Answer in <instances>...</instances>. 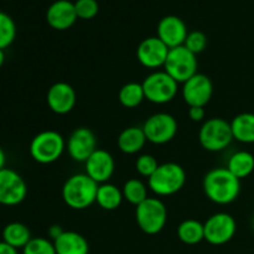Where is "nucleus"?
I'll return each mask as SVG.
<instances>
[{
    "mask_svg": "<svg viewBox=\"0 0 254 254\" xmlns=\"http://www.w3.org/2000/svg\"><path fill=\"white\" fill-rule=\"evenodd\" d=\"M205 241L212 246H222L230 242L236 235L237 223L227 212H217L210 216L205 223Z\"/></svg>",
    "mask_w": 254,
    "mask_h": 254,
    "instance_id": "obj_10",
    "label": "nucleus"
},
{
    "mask_svg": "<svg viewBox=\"0 0 254 254\" xmlns=\"http://www.w3.org/2000/svg\"><path fill=\"white\" fill-rule=\"evenodd\" d=\"M146 136L140 127H129L121 131L118 136V148L122 153L133 155L143 150L146 143Z\"/></svg>",
    "mask_w": 254,
    "mask_h": 254,
    "instance_id": "obj_20",
    "label": "nucleus"
},
{
    "mask_svg": "<svg viewBox=\"0 0 254 254\" xmlns=\"http://www.w3.org/2000/svg\"><path fill=\"white\" fill-rule=\"evenodd\" d=\"M135 221L138 227L146 235H158L168 222V210L160 198L148 197L136 206Z\"/></svg>",
    "mask_w": 254,
    "mask_h": 254,
    "instance_id": "obj_5",
    "label": "nucleus"
},
{
    "mask_svg": "<svg viewBox=\"0 0 254 254\" xmlns=\"http://www.w3.org/2000/svg\"><path fill=\"white\" fill-rule=\"evenodd\" d=\"M206 197L217 205H230L241 192V180L227 168H215L208 171L202 181Z\"/></svg>",
    "mask_w": 254,
    "mask_h": 254,
    "instance_id": "obj_1",
    "label": "nucleus"
},
{
    "mask_svg": "<svg viewBox=\"0 0 254 254\" xmlns=\"http://www.w3.org/2000/svg\"><path fill=\"white\" fill-rule=\"evenodd\" d=\"M122 192H123L124 200H127L135 207L149 197L148 188L139 179H130V180L126 181L123 189H122Z\"/></svg>",
    "mask_w": 254,
    "mask_h": 254,
    "instance_id": "obj_27",
    "label": "nucleus"
},
{
    "mask_svg": "<svg viewBox=\"0 0 254 254\" xmlns=\"http://www.w3.org/2000/svg\"><path fill=\"white\" fill-rule=\"evenodd\" d=\"M66 149L72 160L86 163L87 159L97 150V136L87 127L76 128L66 141Z\"/></svg>",
    "mask_w": 254,
    "mask_h": 254,
    "instance_id": "obj_13",
    "label": "nucleus"
},
{
    "mask_svg": "<svg viewBox=\"0 0 254 254\" xmlns=\"http://www.w3.org/2000/svg\"><path fill=\"white\" fill-rule=\"evenodd\" d=\"M226 168L240 180L248 178L254 171L253 154L246 150L236 151L230 156Z\"/></svg>",
    "mask_w": 254,
    "mask_h": 254,
    "instance_id": "obj_24",
    "label": "nucleus"
},
{
    "mask_svg": "<svg viewBox=\"0 0 254 254\" xmlns=\"http://www.w3.org/2000/svg\"><path fill=\"white\" fill-rule=\"evenodd\" d=\"M118 99L119 103L126 108H136L145 99L143 84L138 82H128L119 89Z\"/></svg>",
    "mask_w": 254,
    "mask_h": 254,
    "instance_id": "obj_26",
    "label": "nucleus"
},
{
    "mask_svg": "<svg viewBox=\"0 0 254 254\" xmlns=\"http://www.w3.org/2000/svg\"><path fill=\"white\" fill-rule=\"evenodd\" d=\"M185 183L186 173L183 166L176 163H164L148 179V188L156 196L165 197L178 193Z\"/></svg>",
    "mask_w": 254,
    "mask_h": 254,
    "instance_id": "obj_3",
    "label": "nucleus"
},
{
    "mask_svg": "<svg viewBox=\"0 0 254 254\" xmlns=\"http://www.w3.org/2000/svg\"><path fill=\"white\" fill-rule=\"evenodd\" d=\"M145 99L154 104H166L173 101L179 91V83L165 71L148 74L143 82Z\"/></svg>",
    "mask_w": 254,
    "mask_h": 254,
    "instance_id": "obj_7",
    "label": "nucleus"
},
{
    "mask_svg": "<svg viewBox=\"0 0 254 254\" xmlns=\"http://www.w3.org/2000/svg\"><path fill=\"white\" fill-rule=\"evenodd\" d=\"M57 254H88V241L78 232L64 231L57 240L54 241Z\"/></svg>",
    "mask_w": 254,
    "mask_h": 254,
    "instance_id": "obj_19",
    "label": "nucleus"
},
{
    "mask_svg": "<svg viewBox=\"0 0 254 254\" xmlns=\"http://www.w3.org/2000/svg\"><path fill=\"white\" fill-rule=\"evenodd\" d=\"M181 94L189 107H205L213 94V84L210 77L203 73H196L183 83Z\"/></svg>",
    "mask_w": 254,
    "mask_h": 254,
    "instance_id": "obj_12",
    "label": "nucleus"
},
{
    "mask_svg": "<svg viewBox=\"0 0 254 254\" xmlns=\"http://www.w3.org/2000/svg\"><path fill=\"white\" fill-rule=\"evenodd\" d=\"M123 192L118 186L104 183L98 186L96 203L106 211H114L123 202Z\"/></svg>",
    "mask_w": 254,
    "mask_h": 254,
    "instance_id": "obj_22",
    "label": "nucleus"
},
{
    "mask_svg": "<svg viewBox=\"0 0 254 254\" xmlns=\"http://www.w3.org/2000/svg\"><path fill=\"white\" fill-rule=\"evenodd\" d=\"M66 149V140L56 130H44L32 138L29 151L36 163L52 164L59 160Z\"/></svg>",
    "mask_w": 254,
    "mask_h": 254,
    "instance_id": "obj_4",
    "label": "nucleus"
},
{
    "mask_svg": "<svg viewBox=\"0 0 254 254\" xmlns=\"http://www.w3.org/2000/svg\"><path fill=\"white\" fill-rule=\"evenodd\" d=\"M184 46L197 56L198 54L205 51V49L207 47V36L202 31H198V30L189 32L188 37L184 42Z\"/></svg>",
    "mask_w": 254,
    "mask_h": 254,
    "instance_id": "obj_30",
    "label": "nucleus"
},
{
    "mask_svg": "<svg viewBox=\"0 0 254 254\" xmlns=\"http://www.w3.org/2000/svg\"><path fill=\"white\" fill-rule=\"evenodd\" d=\"M205 107H189V118L192 122H205Z\"/></svg>",
    "mask_w": 254,
    "mask_h": 254,
    "instance_id": "obj_33",
    "label": "nucleus"
},
{
    "mask_svg": "<svg viewBox=\"0 0 254 254\" xmlns=\"http://www.w3.org/2000/svg\"><path fill=\"white\" fill-rule=\"evenodd\" d=\"M22 254H57L54 241L44 237L31 238L29 243L22 248Z\"/></svg>",
    "mask_w": 254,
    "mask_h": 254,
    "instance_id": "obj_29",
    "label": "nucleus"
},
{
    "mask_svg": "<svg viewBox=\"0 0 254 254\" xmlns=\"http://www.w3.org/2000/svg\"><path fill=\"white\" fill-rule=\"evenodd\" d=\"M98 186L86 173L74 174L62 186V200L72 210H86L96 202Z\"/></svg>",
    "mask_w": 254,
    "mask_h": 254,
    "instance_id": "obj_2",
    "label": "nucleus"
},
{
    "mask_svg": "<svg viewBox=\"0 0 254 254\" xmlns=\"http://www.w3.org/2000/svg\"><path fill=\"white\" fill-rule=\"evenodd\" d=\"M76 91L67 82H56L47 91V106L59 116L69 113L76 106Z\"/></svg>",
    "mask_w": 254,
    "mask_h": 254,
    "instance_id": "obj_15",
    "label": "nucleus"
},
{
    "mask_svg": "<svg viewBox=\"0 0 254 254\" xmlns=\"http://www.w3.org/2000/svg\"><path fill=\"white\" fill-rule=\"evenodd\" d=\"M253 228H254V218H253Z\"/></svg>",
    "mask_w": 254,
    "mask_h": 254,
    "instance_id": "obj_38",
    "label": "nucleus"
},
{
    "mask_svg": "<svg viewBox=\"0 0 254 254\" xmlns=\"http://www.w3.org/2000/svg\"><path fill=\"white\" fill-rule=\"evenodd\" d=\"M27 186L24 178L15 170L4 168L0 170V205L16 206L25 200Z\"/></svg>",
    "mask_w": 254,
    "mask_h": 254,
    "instance_id": "obj_11",
    "label": "nucleus"
},
{
    "mask_svg": "<svg viewBox=\"0 0 254 254\" xmlns=\"http://www.w3.org/2000/svg\"><path fill=\"white\" fill-rule=\"evenodd\" d=\"M5 61V54H4V50H0V68L2 67Z\"/></svg>",
    "mask_w": 254,
    "mask_h": 254,
    "instance_id": "obj_37",
    "label": "nucleus"
},
{
    "mask_svg": "<svg viewBox=\"0 0 254 254\" xmlns=\"http://www.w3.org/2000/svg\"><path fill=\"white\" fill-rule=\"evenodd\" d=\"M5 163H6V156H5L4 150L0 148V170L5 168Z\"/></svg>",
    "mask_w": 254,
    "mask_h": 254,
    "instance_id": "obj_36",
    "label": "nucleus"
},
{
    "mask_svg": "<svg viewBox=\"0 0 254 254\" xmlns=\"http://www.w3.org/2000/svg\"><path fill=\"white\" fill-rule=\"evenodd\" d=\"M156 36L169 47L183 46L188 37V26L184 22L183 19H180L176 15H168L164 16L159 21L158 27H156Z\"/></svg>",
    "mask_w": 254,
    "mask_h": 254,
    "instance_id": "obj_16",
    "label": "nucleus"
},
{
    "mask_svg": "<svg viewBox=\"0 0 254 254\" xmlns=\"http://www.w3.org/2000/svg\"><path fill=\"white\" fill-rule=\"evenodd\" d=\"M233 139L243 144H254V113H241L231 122Z\"/></svg>",
    "mask_w": 254,
    "mask_h": 254,
    "instance_id": "obj_21",
    "label": "nucleus"
},
{
    "mask_svg": "<svg viewBox=\"0 0 254 254\" xmlns=\"http://www.w3.org/2000/svg\"><path fill=\"white\" fill-rule=\"evenodd\" d=\"M160 164L151 154H141L138 156L135 161V169L140 176L149 179L156 171Z\"/></svg>",
    "mask_w": 254,
    "mask_h": 254,
    "instance_id": "obj_31",
    "label": "nucleus"
},
{
    "mask_svg": "<svg viewBox=\"0 0 254 254\" xmlns=\"http://www.w3.org/2000/svg\"><path fill=\"white\" fill-rule=\"evenodd\" d=\"M170 49L158 36L144 39L136 49V59L145 68L155 69L164 67Z\"/></svg>",
    "mask_w": 254,
    "mask_h": 254,
    "instance_id": "obj_14",
    "label": "nucleus"
},
{
    "mask_svg": "<svg viewBox=\"0 0 254 254\" xmlns=\"http://www.w3.org/2000/svg\"><path fill=\"white\" fill-rule=\"evenodd\" d=\"M64 232V231L62 230L61 226H59V225H54L49 228V236H50V238H51V241L57 240V238H59Z\"/></svg>",
    "mask_w": 254,
    "mask_h": 254,
    "instance_id": "obj_34",
    "label": "nucleus"
},
{
    "mask_svg": "<svg viewBox=\"0 0 254 254\" xmlns=\"http://www.w3.org/2000/svg\"><path fill=\"white\" fill-rule=\"evenodd\" d=\"M74 9L78 19L91 20L98 14L99 4L97 0H76Z\"/></svg>",
    "mask_w": 254,
    "mask_h": 254,
    "instance_id": "obj_32",
    "label": "nucleus"
},
{
    "mask_svg": "<svg viewBox=\"0 0 254 254\" xmlns=\"http://www.w3.org/2000/svg\"><path fill=\"white\" fill-rule=\"evenodd\" d=\"M78 19L74 9V2L69 0H56L46 11V21L52 29L64 31L72 27Z\"/></svg>",
    "mask_w": 254,
    "mask_h": 254,
    "instance_id": "obj_18",
    "label": "nucleus"
},
{
    "mask_svg": "<svg viewBox=\"0 0 254 254\" xmlns=\"http://www.w3.org/2000/svg\"><path fill=\"white\" fill-rule=\"evenodd\" d=\"M198 140L205 150L217 153L232 143L233 134L231 123L223 118H210L203 122L198 131Z\"/></svg>",
    "mask_w": 254,
    "mask_h": 254,
    "instance_id": "obj_6",
    "label": "nucleus"
},
{
    "mask_svg": "<svg viewBox=\"0 0 254 254\" xmlns=\"http://www.w3.org/2000/svg\"><path fill=\"white\" fill-rule=\"evenodd\" d=\"M178 237L188 246L198 245L205 240V226L202 222L193 218L183 221L178 227Z\"/></svg>",
    "mask_w": 254,
    "mask_h": 254,
    "instance_id": "obj_25",
    "label": "nucleus"
},
{
    "mask_svg": "<svg viewBox=\"0 0 254 254\" xmlns=\"http://www.w3.org/2000/svg\"><path fill=\"white\" fill-rule=\"evenodd\" d=\"M86 166V174L96 181L98 185L108 183L109 179L113 176L116 163L114 158L109 151L104 149H97L84 163Z\"/></svg>",
    "mask_w": 254,
    "mask_h": 254,
    "instance_id": "obj_17",
    "label": "nucleus"
},
{
    "mask_svg": "<svg viewBox=\"0 0 254 254\" xmlns=\"http://www.w3.org/2000/svg\"><path fill=\"white\" fill-rule=\"evenodd\" d=\"M16 37V25L9 14L0 11V50H5Z\"/></svg>",
    "mask_w": 254,
    "mask_h": 254,
    "instance_id": "obj_28",
    "label": "nucleus"
},
{
    "mask_svg": "<svg viewBox=\"0 0 254 254\" xmlns=\"http://www.w3.org/2000/svg\"><path fill=\"white\" fill-rule=\"evenodd\" d=\"M0 254H19L17 250H15L11 246L6 245L5 242H0Z\"/></svg>",
    "mask_w": 254,
    "mask_h": 254,
    "instance_id": "obj_35",
    "label": "nucleus"
},
{
    "mask_svg": "<svg viewBox=\"0 0 254 254\" xmlns=\"http://www.w3.org/2000/svg\"><path fill=\"white\" fill-rule=\"evenodd\" d=\"M198 62L196 55L189 51L185 46L170 49L164 64V71L173 77L178 83H184L197 73Z\"/></svg>",
    "mask_w": 254,
    "mask_h": 254,
    "instance_id": "obj_8",
    "label": "nucleus"
},
{
    "mask_svg": "<svg viewBox=\"0 0 254 254\" xmlns=\"http://www.w3.org/2000/svg\"><path fill=\"white\" fill-rule=\"evenodd\" d=\"M29 227L21 222L7 223L2 230V242L11 246L15 250L24 248L31 241Z\"/></svg>",
    "mask_w": 254,
    "mask_h": 254,
    "instance_id": "obj_23",
    "label": "nucleus"
},
{
    "mask_svg": "<svg viewBox=\"0 0 254 254\" xmlns=\"http://www.w3.org/2000/svg\"><path fill=\"white\" fill-rule=\"evenodd\" d=\"M141 128L145 133L146 140L156 145H163L175 138L179 126L175 117L160 112L149 117Z\"/></svg>",
    "mask_w": 254,
    "mask_h": 254,
    "instance_id": "obj_9",
    "label": "nucleus"
}]
</instances>
